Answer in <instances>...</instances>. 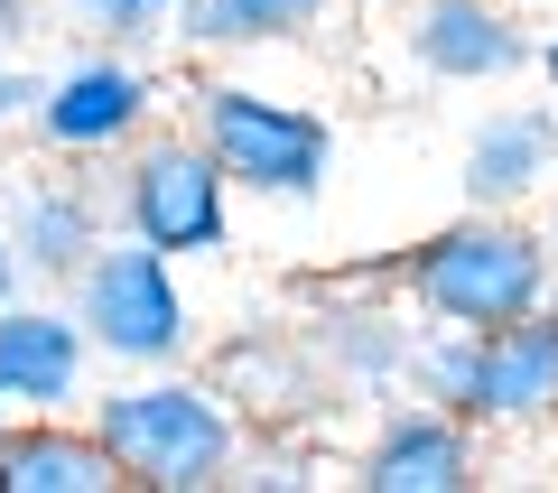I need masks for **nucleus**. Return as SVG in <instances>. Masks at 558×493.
Here are the masks:
<instances>
[{"label":"nucleus","instance_id":"nucleus-1","mask_svg":"<svg viewBox=\"0 0 558 493\" xmlns=\"http://www.w3.org/2000/svg\"><path fill=\"white\" fill-rule=\"evenodd\" d=\"M400 289L438 326H502V316L539 308L549 289V261H539V233H521L512 215H465L447 233H428L410 261H400Z\"/></svg>","mask_w":558,"mask_h":493},{"label":"nucleus","instance_id":"nucleus-2","mask_svg":"<svg viewBox=\"0 0 558 493\" xmlns=\"http://www.w3.org/2000/svg\"><path fill=\"white\" fill-rule=\"evenodd\" d=\"M94 437L112 447L121 484H149V493H196L233 466V419L196 382H131V392H112L94 410Z\"/></svg>","mask_w":558,"mask_h":493},{"label":"nucleus","instance_id":"nucleus-3","mask_svg":"<svg viewBox=\"0 0 558 493\" xmlns=\"http://www.w3.org/2000/svg\"><path fill=\"white\" fill-rule=\"evenodd\" d=\"M196 131H205V158L223 168V187H252V196H317L326 158H336L326 112L252 94V84H205Z\"/></svg>","mask_w":558,"mask_h":493},{"label":"nucleus","instance_id":"nucleus-4","mask_svg":"<svg viewBox=\"0 0 558 493\" xmlns=\"http://www.w3.org/2000/svg\"><path fill=\"white\" fill-rule=\"evenodd\" d=\"M75 326L121 363H178L186 354V298L168 279V252L131 242V252H94L75 270Z\"/></svg>","mask_w":558,"mask_h":493},{"label":"nucleus","instance_id":"nucleus-5","mask_svg":"<svg viewBox=\"0 0 558 493\" xmlns=\"http://www.w3.org/2000/svg\"><path fill=\"white\" fill-rule=\"evenodd\" d=\"M121 215L131 242L149 252H223V168L205 158V140H149L121 178Z\"/></svg>","mask_w":558,"mask_h":493},{"label":"nucleus","instance_id":"nucleus-6","mask_svg":"<svg viewBox=\"0 0 558 493\" xmlns=\"http://www.w3.org/2000/svg\"><path fill=\"white\" fill-rule=\"evenodd\" d=\"M558 410V316L521 308L475 336V382H465V419H549Z\"/></svg>","mask_w":558,"mask_h":493},{"label":"nucleus","instance_id":"nucleus-7","mask_svg":"<svg viewBox=\"0 0 558 493\" xmlns=\"http://www.w3.org/2000/svg\"><path fill=\"white\" fill-rule=\"evenodd\" d=\"M410 57L438 84H494L512 65H531V38L502 20L494 0H410Z\"/></svg>","mask_w":558,"mask_h":493},{"label":"nucleus","instance_id":"nucleus-8","mask_svg":"<svg viewBox=\"0 0 558 493\" xmlns=\"http://www.w3.org/2000/svg\"><path fill=\"white\" fill-rule=\"evenodd\" d=\"M140 121H149V84L131 75V65L94 57V65H65L57 84H38V131L47 149H121V140H140Z\"/></svg>","mask_w":558,"mask_h":493},{"label":"nucleus","instance_id":"nucleus-9","mask_svg":"<svg viewBox=\"0 0 558 493\" xmlns=\"http://www.w3.org/2000/svg\"><path fill=\"white\" fill-rule=\"evenodd\" d=\"M363 484L373 493H465L475 484V437H465L457 410H410L373 437Z\"/></svg>","mask_w":558,"mask_h":493},{"label":"nucleus","instance_id":"nucleus-10","mask_svg":"<svg viewBox=\"0 0 558 493\" xmlns=\"http://www.w3.org/2000/svg\"><path fill=\"white\" fill-rule=\"evenodd\" d=\"M84 382V326L57 308H0V392L20 400V410H57V400H75Z\"/></svg>","mask_w":558,"mask_h":493},{"label":"nucleus","instance_id":"nucleus-11","mask_svg":"<svg viewBox=\"0 0 558 493\" xmlns=\"http://www.w3.org/2000/svg\"><path fill=\"white\" fill-rule=\"evenodd\" d=\"M121 466L94 429H65V419H28V429H0V493H112Z\"/></svg>","mask_w":558,"mask_h":493},{"label":"nucleus","instance_id":"nucleus-12","mask_svg":"<svg viewBox=\"0 0 558 493\" xmlns=\"http://www.w3.org/2000/svg\"><path fill=\"white\" fill-rule=\"evenodd\" d=\"M549 168H558V112H549V103L494 112V121H475V140H465V196H475V205L531 196Z\"/></svg>","mask_w":558,"mask_h":493},{"label":"nucleus","instance_id":"nucleus-13","mask_svg":"<svg viewBox=\"0 0 558 493\" xmlns=\"http://www.w3.org/2000/svg\"><path fill=\"white\" fill-rule=\"evenodd\" d=\"M102 242V215H94V187H65V178H28L20 205H10V252L20 270H47V279H75Z\"/></svg>","mask_w":558,"mask_h":493},{"label":"nucleus","instance_id":"nucleus-14","mask_svg":"<svg viewBox=\"0 0 558 493\" xmlns=\"http://www.w3.org/2000/svg\"><path fill=\"white\" fill-rule=\"evenodd\" d=\"M336 0H178V20L196 47H279V38H307Z\"/></svg>","mask_w":558,"mask_h":493},{"label":"nucleus","instance_id":"nucleus-15","mask_svg":"<svg viewBox=\"0 0 558 493\" xmlns=\"http://www.w3.org/2000/svg\"><path fill=\"white\" fill-rule=\"evenodd\" d=\"M326 345H336L363 382H391L400 363H410V345L391 336V316H336V326H326Z\"/></svg>","mask_w":558,"mask_h":493},{"label":"nucleus","instance_id":"nucleus-16","mask_svg":"<svg viewBox=\"0 0 558 493\" xmlns=\"http://www.w3.org/2000/svg\"><path fill=\"white\" fill-rule=\"evenodd\" d=\"M75 10H84V28H102V38H149L178 0H75Z\"/></svg>","mask_w":558,"mask_h":493},{"label":"nucleus","instance_id":"nucleus-17","mask_svg":"<svg viewBox=\"0 0 558 493\" xmlns=\"http://www.w3.org/2000/svg\"><path fill=\"white\" fill-rule=\"evenodd\" d=\"M20 103H38V84H28V75H20V65H10V57H0V121H10V112H20Z\"/></svg>","mask_w":558,"mask_h":493},{"label":"nucleus","instance_id":"nucleus-18","mask_svg":"<svg viewBox=\"0 0 558 493\" xmlns=\"http://www.w3.org/2000/svg\"><path fill=\"white\" fill-rule=\"evenodd\" d=\"M28 10H38V0H0V57H10V47H20V28H28Z\"/></svg>","mask_w":558,"mask_h":493},{"label":"nucleus","instance_id":"nucleus-19","mask_svg":"<svg viewBox=\"0 0 558 493\" xmlns=\"http://www.w3.org/2000/svg\"><path fill=\"white\" fill-rule=\"evenodd\" d=\"M20 298V252H10V233H0V308Z\"/></svg>","mask_w":558,"mask_h":493},{"label":"nucleus","instance_id":"nucleus-20","mask_svg":"<svg viewBox=\"0 0 558 493\" xmlns=\"http://www.w3.org/2000/svg\"><path fill=\"white\" fill-rule=\"evenodd\" d=\"M539 75H549V84H558V38H549V47H539Z\"/></svg>","mask_w":558,"mask_h":493},{"label":"nucleus","instance_id":"nucleus-21","mask_svg":"<svg viewBox=\"0 0 558 493\" xmlns=\"http://www.w3.org/2000/svg\"><path fill=\"white\" fill-rule=\"evenodd\" d=\"M0 429H10V392H0Z\"/></svg>","mask_w":558,"mask_h":493}]
</instances>
